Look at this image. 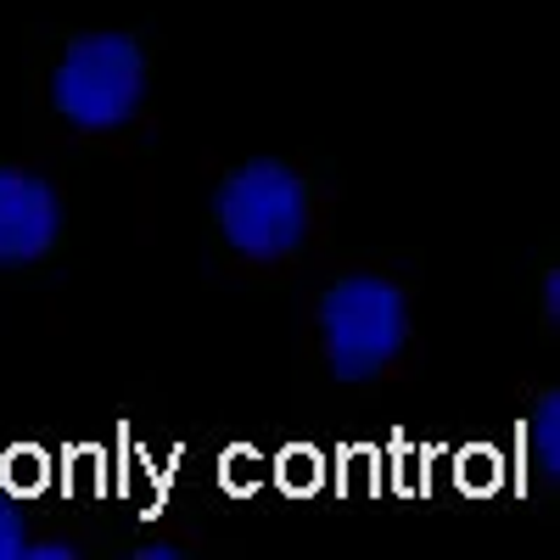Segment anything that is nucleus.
Instances as JSON below:
<instances>
[{"instance_id": "f257e3e1", "label": "nucleus", "mask_w": 560, "mask_h": 560, "mask_svg": "<svg viewBox=\"0 0 560 560\" xmlns=\"http://www.w3.org/2000/svg\"><path fill=\"white\" fill-rule=\"evenodd\" d=\"M325 359L342 382H370L409 337V303L382 275H348L319 298Z\"/></svg>"}, {"instance_id": "f03ea898", "label": "nucleus", "mask_w": 560, "mask_h": 560, "mask_svg": "<svg viewBox=\"0 0 560 560\" xmlns=\"http://www.w3.org/2000/svg\"><path fill=\"white\" fill-rule=\"evenodd\" d=\"M147 96V57L129 34H84L57 62L51 102L79 129H118Z\"/></svg>"}, {"instance_id": "7ed1b4c3", "label": "nucleus", "mask_w": 560, "mask_h": 560, "mask_svg": "<svg viewBox=\"0 0 560 560\" xmlns=\"http://www.w3.org/2000/svg\"><path fill=\"white\" fill-rule=\"evenodd\" d=\"M213 213H219L224 242L236 253H247V258H287L308 230L303 179L287 163H269V158L230 174Z\"/></svg>"}, {"instance_id": "20e7f679", "label": "nucleus", "mask_w": 560, "mask_h": 560, "mask_svg": "<svg viewBox=\"0 0 560 560\" xmlns=\"http://www.w3.org/2000/svg\"><path fill=\"white\" fill-rule=\"evenodd\" d=\"M62 230V202L45 179L0 168V264H34Z\"/></svg>"}, {"instance_id": "39448f33", "label": "nucleus", "mask_w": 560, "mask_h": 560, "mask_svg": "<svg viewBox=\"0 0 560 560\" xmlns=\"http://www.w3.org/2000/svg\"><path fill=\"white\" fill-rule=\"evenodd\" d=\"M533 454L544 465V477H560V398L544 393L533 415Z\"/></svg>"}, {"instance_id": "423d86ee", "label": "nucleus", "mask_w": 560, "mask_h": 560, "mask_svg": "<svg viewBox=\"0 0 560 560\" xmlns=\"http://www.w3.org/2000/svg\"><path fill=\"white\" fill-rule=\"evenodd\" d=\"M23 544H28V527H23V510L0 493V560H23Z\"/></svg>"}, {"instance_id": "0eeeda50", "label": "nucleus", "mask_w": 560, "mask_h": 560, "mask_svg": "<svg viewBox=\"0 0 560 560\" xmlns=\"http://www.w3.org/2000/svg\"><path fill=\"white\" fill-rule=\"evenodd\" d=\"M28 560H73V544H23Z\"/></svg>"}, {"instance_id": "6e6552de", "label": "nucleus", "mask_w": 560, "mask_h": 560, "mask_svg": "<svg viewBox=\"0 0 560 560\" xmlns=\"http://www.w3.org/2000/svg\"><path fill=\"white\" fill-rule=\"evenodd\" d=\"M34 477H39V465H34V454H18V459H12V482H18V488H28Z\"/></svg>"}, {"instance_id": "1a4fd4ad", "label": "nucleus", "mask_w": 560, "mask_h": 560, "mask_svg": "<svg viewBox=\"0 0 560 560\" xmlns=\"http://www.w3.org/2000/svg\"><path fill=\"white\" fill-rule=\"evenodd\" d=\"M179 549L174 544H147V549H135V560H174Z\"/></svg>"}, {"instance_id": "9d476101", "label": "nucleus", "mask_w": 560, "mask_h": 560, "mask_svg": "<svg viewBox=\"0 0 560 560\" xmlns=\"http://www.w3.org/2000/svg\"><path fill=\"white\" fill-rule=\"evenodd\" d=\"M544 303H549V319H555V314H560V280H555V275L544 280Z\"/></svg>"}]
</instances>
